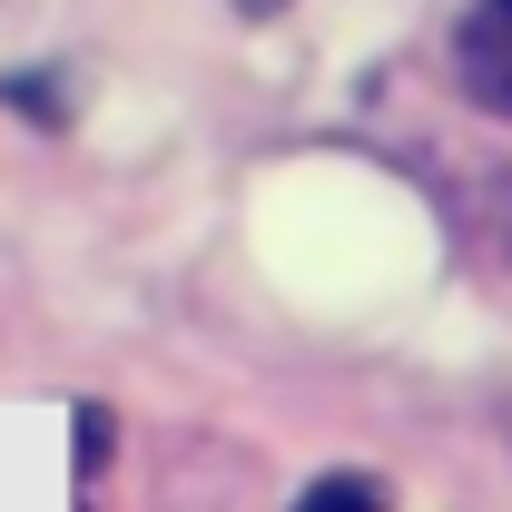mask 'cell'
Masks as SVG:
<instances>
[{
	"instance_id": "1",
	"label": "cell",
	"mask_w": 512,
	"mask_h": 512,
	"mask_svg": "<svg viewBox=\"0 0 512 512\" xmlns=\"http://www.w3.org/2000/svg\"><path fill=\"white\" fill-rule=\"evenodd\" d=\"M444 50H453V89L483 119H512V0H463Z\"/></svg>"
},
{
	"instance_id": "2",
	"label": "cell",
	"mask_w": 512,
	"mask_h": 512,
	"mask_svg": "<svg viewBox=\"0 0 512 512\" xmlns=\"http://www.w3.org/2000/svg\"><path fill=\"white\" fill-rule=\"evenodd\" d=\"M0 109H10V119H30L40 138H60V128L79 119V89H69V69H60V60H40V69H0Z\"/></svg>"
},
{
	"instance_id": "3",
	"label": "cell",
	"mask_w": 512,
	"mask_h": 512,
	"mask_svg": "<svg viewBox=\"0 0 512 512\" xmlns=\"http://www.w3.org/2000/svg\"><path fill=\"white\" fill-rule=\"evenodd\" d=\"M286 512H394V483L365 473V463H325L316 483H296V503Z\"/></svg>"
},
{
	"instance_id": "4",
	"label": "cell",
	"mask_w": 512,
	"mask_h": 512,
	"mask_svg": "<svg viewBox=\"0 0 512 512\" xmlns=\"http://www.w3.org/2000/svg\"><path fill=\"white\" fill-rule=\"evenodd\" d=\"M109 453H119V414H109L99 394H79V404H69V473H79V483H99V473H109Z\"/></svg>"
},
{
	"instance_id": "5",
	"label": "cell",
	"mask_w": 512,
	"mask_h": 512,
	"mask_svg": "<svg viewBox=\"0 0 512 512\" xmlns=\"http://www.w3.org/2000/svg\"><path fill=\"white\" fill-rule=\"evenodd\" d=\"M227 10H237V20H256V30H266V20H286L296 0H227Z\"/></svg>"
}]
</instances>
